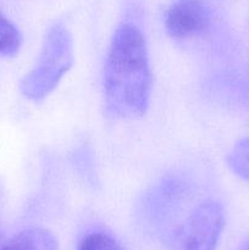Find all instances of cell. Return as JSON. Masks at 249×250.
<instances>
[{"mask_svg": "<svg viewBox=\"0 0 249 250\" xmlns=\"http://www.w3.org/2000/svg\"><path fill=\"white\" fill-rule=\"evenodd\" d=\"M151 94L148 48L142 32L131 23L116 29L104 68L107 111L120 119L143 116Z\"/></svg>", "mask_w": 249, "mask_h": 250, "instance_id": "1", "label": "cell"}, {"mask_svg": "<svg viewBox=\"0 0 249 250\" xmlns=\"http://www.w3.org/2000/svg\"><path fill=\"white\" fill-rule=\"evenodd\" d=\"M73 43L70 32L62 24H55L44 39L36 65L23 77L21 92L28 99L38 102L48 97L73 65Z\"/></svg>", "mask_w": 249, "mask_h": 250, "instance_id": "2", "label": "cell"}, {"mask_svg": "<svg viewBox=\"0 0 249 250\" xmlns=\"http://www.w3.org/2000/svg\"><path fill=\"white\" fill-rule=\"evenodd\" d=\"M225 226V212L221 204L205 200L195 207L189 216L175 232V250H216Z\"/></svg>", "mask_w": 249, "mask_h": 250, "instance_id": "3", "label": "cell"}, {"mask_svg": "<svg viewBox=\"0 0 249 250\" xmlns=\"http://www.w3.org/2000/svg\"><path fill=\"white\" fill-rule=\"evenodd\" d=\"M209 23V9L202 0H177L166 12V31L173 38L197 36L204 32Z\"/></svg>", "mask_w": 249, "mask_h": 250, "instance_id": "4", "label": "cell"}, {"mask_svg": "<svg viewBox=\"0 0 249 250\" xmlns=\"http://www.w3.org/2000/svg\"><path fill=\"white\" fill-rule=\"evenodd\" d=\"M0 250H58V242L48 229L32 227L15 234Z\"/></svg>", "mask_w": 249, "mask_h": 250, "instance_id": "5", "label": "cell"}, {"mask_svg": "<svg viewBox=\"0 0 249 250\" xmlns=\"http://www.w3.org/2000/svg\"><path fill=\"white\" fill-rule=\"evenodd\" d=\"M227 165L234 175L249 181V137L234 144L227 156Z\"/></svg>", "mask_w": 249, "mask_h": 250, "instance_id": "6", "label": "cell"}, {"mask_svg": "<svg viewBox=\"0 0 249 250\" xmlns=\"http://www.w3.org/2000/svg\"><path fill=\"white\" fill-rule=\"evenodd\" d=\"M22 37L10 20L0 12V55H14L21 46Z\"/></svg>", "mask_w": 249, "mask_h": 250, "instance_id": "7", "label": "cell"}, {"mask_svg": "<svg viewBox=\"0 0 249 250\" xmlns=\"http://www.w3.org/2000/svg\"><path fill=\"white\" fill-rule=\"evenodd\" d=\"M77 250H124V247L111 236L103 231L90 232L80 242Z\"/></svg>", "mask_w": 249, "mask_h": 250, "instance_id": "8", "label": "cell"}, {"mask_svg": "<svg viewBox=\"0 0 249 250\" xmlns=\"http://www.w3.org/2000/svg\"><path fill=\"white\" fill-rule=\"evenodd\" d=\"M238 250H249V239L248 241L244 242V243L241 246V248H239Z\"/></svg>", "mask_w": 249, "mask_h": 250, "instance_id": "9", "label": "cell"}, {"mask_svg": "<svg viewBox=\"0 0 249 250\" xmlns=\"http://www.w3.org/2000/svg\"><path fill=\"white\" fill-rule=\"evenodd\" d=\"M0 239H1V236H0Z\"/></svg>", "mask_w": 249, "mask_h": 250, "instance_id": "10", "label": "cell"}]
</instances>
